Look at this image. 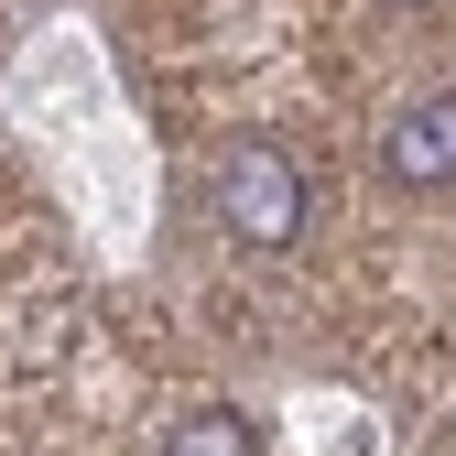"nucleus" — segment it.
I'll use <instances>...</instances> for the list:
<instances>
[{
    "mask_svg": "<svg viewBox=\"0 0 456 456\" xmlns=\"http://www.w3.org/2000/svg\"><path fill=\"white\" fill-rule=\"evenodd\" d=\"M207 207H217V228L240 250H294L305 217H315V185H305V163L282 142H228L217 175H207Z\"/></svg>",
    "mask_w": 456,
    "mask_h": 456,
    "instance_id": "nucleus-1",
    "label": "nucleus"
},
{
    "mask_svg": "<svg viewBox=\"0 0 456 456\" xmlns=\"http://www.w3.org/2000/svg\"><path fill=\"white\" fill-rule=\"evenodd\" d=\"M380 175L391 185H456V87H435V98H413L403 120L380 131Z\"/></svg>",
    "mask_w": 456,
    "mask_h": 456,
    "instance_id": "nucleus-2",
    "label": "nucleus"
},
{
    "mask_svg": "<svg viewBox=\"0 0 456 456\" xmlns=\"http://www.w3.org/2000/svg\"><path fill=\"white\" fill-rule=\"evenodd\" d=\"M163 456H261V435L240 413H185L175 435H163Z\"/></svg>",
    "mask_w": 456,
    "mask_h": 456,
    "instance_id": "nucleus-3",
    "label": "nucleus"
}]
</instances>
